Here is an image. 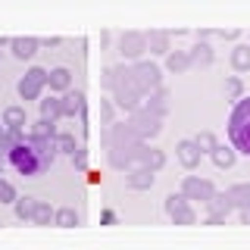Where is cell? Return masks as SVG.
<instances>
[{
  "instance_id": "obj_40",
  "label": "cell",
  "mask_w": 250,
  "mask_h": 250,
  "mask_svg": "<svg viewBox=\"0 0 250 250\" xmlns=\"http://www.w3.org/2000/svg\"><path fill=\"white\" fill-rule=\"evenodd\" d=\"M41 44H44V47H57V44H60V38H44Z\"/></svg>"
},
{
  "instance_id": "obj_3",
  "label": "cell",
  "mask_w": 250,
  "mask_h": 250,
  "mask_svg": "<svg viewBox=\"0 0 250 250\" xmlns=\"http://www.w3.org/2000/svg\"><path fill=\"white\" fill-rule=\"evenodd\" d=\"M100 88L113 94L116 106L125 109V113H135V109L144 106V91L138 88L135 82V72H131V66H106L104 72H100Z\"/></svg>"
},
{
  "instance_id": "obj_4",
  "label": "cell",
  "mask_w": 250,
  "mask_h": 250,
  "mask_svg": "<svg viewBox=\"0 0 250 250\" xmlns=\"http://www.w3.org/2000/svg\"><path fill=\"white\" fill-rule=\"evenodd\" d=\"M229 138L234 153L250 156V97H241L229 116Z\"/></svg>"
},
{
  "instance_id": "obj_5",
  "label": "cell",
  "mask_w": 250,
  "mask_h": 250,
  "mask_svg": "<svg viewBox=\"0 0 250 250\" xmlns=\"http://www.w3.org/2000/svg\"><path fill=\"white\" fill-rule=\"evenodd\" d=\"M128 125L138 131V138L144 141V144L163 131V119H160L156 113H150L147 106H141V109H135V113H128Z\"/></svg>"
},
{
  "instance_id": "obj_25",
  "label": "cell",
  "mask_w": 250,
  "mask_h": 250,
  "mask_svg": "<svg viewBox=\"0 0 250 250\" xmlns=\"http://www.w3.org/2000/svg\"><path fill=\"white\" fill-rule=\"evenodd\" d=\"M166 69L169 72H188L191 69V57H188V50H172L169 57H166Z\"/></svg>"
},
{
  "instance_id": "obj_37",
  "label": "cell",
  "mask_w": 250,
  "mask_h": 250,
  "mask_svg": "<svg viewBox=\"0 0 250 250\" xmlns=\"http://www.w3.org/2000/svg\"><path fill=\"white\" fill-rule=\"evenodd\" d=\"M10 160V150H6V128H3V122H0V166Z\"/></svg>"
},
{
  "instance_id": "obj_28",
  "label": "cell",
  "mask_w": 250,
  "mask_h": 250,
  "mask_svg": "<svg viewBox=\"0 0 250 250\" xmlns=\"http://www.w3.org/2000/svg\"><path fill=\"white\" fill-rule=\"evenodd\" d=\"M78 222H82V216H78L72 207H62V209H57V216H53V225H60V229H75Z\"/></svg>"
},
{
  "instance_id": "obj_38",
  "label": "cell",
  "mask_w": 250,
  "mask_h": 250,
  "mask_svg": "<svg viewBox=\"0 0 250 250\" xmlns=\"http://www.w3.org/2000/svg\"><path fill=\"white\" fill-rule=\"evenodd\" d=\"M216 35L222 38V41H234V38H238V28H219Z\"/></svg>"
},
{
  "instance_id": "obj_36",
  "label": "cell",
  "mask_w": 250,
  "mask_h": 250,
  "mask_svg": "<svg viewBox=\"0 0 250 250\" xmlns=\"http://www.w3.org/2000/svg\"><path fill=\"white\" fill-rule=\"evenodd\" d=\"M72 163H75V169H88V150H84V147H78L75 150V156H72Z\"/></svg>"
},
{
  "instance_id": "obj_27",
  "label": "cell",
  "mask_w": 250,
  "mask_h": 250,
  "mask_svg": "<svg viewBox=\"0 0 250 250\" xmlns=\"http://www.w3.org/2000/svg\"><path fill=\"white\" fill-rule=\"evenodd\" d=\"M60 116H62V97H47V100H41V119L57 122Z\"/></svg>"
},
{
  "instance_id": "obj_29",
  "label": "cell",
  "mask_w": 250,
  "mask_h": 250,
  "mask_svg": "<svg viewBox=\"0 0 250 250\" xmlns=\"http://www.w3.org/2000/svg\"><path fill=\"white\" fill-rule=\"evenodd\" d=\"M53 216H57V209H50L44 200H38V207H35V216H31V222H35V225H50V222H53Z\"/></svg>"
},
{
  "instance_id": "obj_21",
  "label": "cell",
  "mask_w": 250,
  "mask_h": 250,
  "mask_svg": "<svg viewBox=\"0 0 250 250\" xmlns=\"http://www.w3.org/2000/svg\"><path fill=\"white\" fill-rule=\"evenodd\" d=\"M138 166H144V169H150V172H160L163 166H166V153H163L160 147H150V144H147L144 153H141V160H138Z\"/></svg>"
},
{
  "instance_id": "obj_31",
  "label": "cell",
  "mask_w": 250,
  "mask_h": 250,
  "mask_svg": "<svg viewBox=\"0 0 250 250\" xmlns=\"http://www.w3.org/2000/svg\"><path fill=\"white\" fill-rule=\"evenodd\" d=\"M78 147H82V144H75V138H72V135H57V150H60V153L75 156Z\"/></svg>"
},
{
  "instance_id": "obj_16",
  "label": "cell",
  "mask_w": 250,
  "mask_h": 250,
  "mask_svg": "<svg viewBox=\"0 0 250 250\" xmlns=\"http://www.w3.org/2000/svg\"><path fill=\"white\" fill-rule=\"evenodd\" d=\"M144 106H147L150 113H156V116L163 119V116L169 113V106H172V97H169V91H166V88H160V91L147 94V97H144Z\"/></svg>"
},
{
  "instance_id": "obj_14",
  "label": "cell",
  "mask_w": 250,
  "mask_h": 250,
  "mask_svg": "<svg viewBox=\"0 0 250 250\" xmlns=\"http://www.w3.org/2000/svg\"><path fill=\"white\" fill-rule=\"evenodd\" d=\"M3 128L6 131H19V135H25V125H28V113L25 106H6L3 109Z\"/></svg>"
},
{
  "instance_id": "obj_7",
  "label": "cell",
  "mask_w": 250,
  "mask_h": 250,
  "mask_svg": "<svg viewBox=\"0 0 250 250\" xmlns=\"http://www.w3.org/2000/svg\"><path fill=\"white\" fill-rule=\"evenodd\" d=\"M44 88H47V69H41V66H31L19 78V97L22 100H38Z\"/></svg>"
},
{
  "instance_id": "obj_13",
  "label": "cell",
  "mask_w": 250,
  "mask_h": 250,
  "mask_svg": "<svg viewBox=\"0 0 250 250\" xmlns=\"http://www.w3.org/2000/svg\"><path fill=\"white\" fill-rule=\"evenodd\" d=\"M153 182H156V172L144 169V166H135V169H128V172H125V185H128V188H135V191H150Z\"/></svg>"
},
{
  "instance_id": "obj_9",
  "label": "cell",
  "mask_w": 250,
  "mask_h": 250,
  "mask_svg": "<svg viewBox=\"0 0 250 250\" xmlns=\"http://www.w3.org/2000/svg\"><path fill=\"white\" fill-rule=\"evenodd\" d=\"M166 216L175 225H194L197 222V213L191 209V200L182 197V194H169L166 197Z\"/></svg>"
},
{
  "instance_id": "obj_18",
  "label": "cell",
  "mask_w": 250,
  "mask_h": 250,
  "mask_svg": "<svg viewBox=\"0 0 250 250\" xmlns=\"http://www.w3.org/2000/svg\"><path fill=\"white\" fill-rule=\"evenodd\" d=\"M169 31H147V50L153 53V57H169L172 47H169Z\"/></svg>"
},
{
  "instance_id": "obj_11",
  "label": "cell",
  "mask_w": 250,
  "mask_h": 250,
  "mask_svg": "<svg viewBox=\"0 0 250 250\" xmlns=\"http://www.w3.org/2000/svg\"><path fill=\"white\" fill-rule=\"evenodd\" d=\"M207 209H209V216H207V225H225V219H229V213H231V200H229V194H213V200L207 203Z\"/></svg>"
},
{
  "instance_id": "obj_30",
  "label": "cell",
  "mask_w": 250,
  "mask_h": 250,
  "mask_svg": "<svg viewBox=\"0 0 250 250\" xmlns=\"http://www.w3.org/2000/svg\"><path fill=\"white\" fill-rule=\"evenodd\" d=\"M35 207H38L35 197H19V200H16V216H19L22 222H28V219L35 216Z\"/></svg>"
},
{
  "instance_id": "obj_23",
  "label": "cell",
  "mask_w": 250,
  "mask_h": 250,
  "mask_svg": "<svg viewBox=\"0 0 250 250\" xmlns=\"http://www.w3.org/2000/svg\"><path fill=\"white\" fill-rule=\"evenodd\" d=\"M28 135L31 138H41V141H57V122H50V119H38V122H31V128H28Z\"/></svg>"
},
{
  "instance_id": "obj_22",
  "label": "cell",
  "mask_w": 250,
  "mask_h": 250,
  "mask_svg": "<svg viewBox=\"0 0 250 250\" xmlns=\"http://www.w3.org/2000/svg\"><path fill=\"white\" fill-rule=\"evenodd\" d=\"M225 194H229V200H231V207H234V209H247V207H250V182L231 185Z\"/></svg>"
},
{
  "instance_id": "obj_32",
  "label": "cell",
  "mask_w": 250,
  "mask_h": 250,
  "mask_svg": "<svg viewBox=\"0 0 250 250\" xmlns=\"http://www.w3.org/2000/svg\"><path fill=\"white\" fill-rule=\"evenodd\" d=\"M194 144L200 147V153H213L216 147H219V141H216L213 135H209V131H200V135L194 138Z\"/></svg>"
},
{
  "instance_id": "obj_33",
  "label": "cell",
  "mask_w": 250,
  "mask_h": 250,
  "mask_svg": "<svg viewBox=\"0 0 250 250\" xmlns=\"http://www.w3.org/2000/svg\"><path fill=\"white\" fill-rule=\"evenodd\" d=\"M225 94H229L231 100H241V97H244V84H241V78H238V75L225 78Z\"/></svg>"
},
{
  "instance_id": "obj_24",
  "label": "cell",
  "mask_w": 250,
  "mask_h": 250,
  "mask_svg": "<svg viewBox=\"0 0 250 250\" xmlns=\"http://www.w3.org/2000/svg\"><path fill=\"white\" fill-rule=\"evenodd\" d=\"M209 160H213L219 169H231V166H234V160H238V153H234V147H225V144H219L216 150L209 153Z\"/></svg>"
},
{
  "instance_id": "obj_20",
  "label": "cell",
  "mask_w": 250,
  "mask_h": 250,
  "mask_svg": "<svg viewBox=\"0 0 250 250\" xmlns=\"http://www.w3.org/2000/svg\"><path fill=\"white\" fill-rule=\"evenodd\" d=\"M188 57H191V66H200V69H207V66H213V47H209L207 41H197L191 47V50H188Z\"/></svg>"
},
{
  "instance_id": "obj_39",
  "label": "cell",
  "mask_w": 250,
  "mask_h": 250,
  "mask_svg": "<svg viewBox=\"0 0 250 250\" xmlns=\"http://www.w3.org/2000/svg\"><path fill=\"white\" fill-rule=\"evenodd\" d=\"M100 222H104V225H113L116 222V213H113V209H106V213L100 216Z\"/></svg>"
},
{
  "instance_id": "obj_35",
  "label": "cell",
  "mask_w": 250,
  "mask_h": 250,
  "mask_svg": "<svg viewBox=\"0 0 250 250\" xmlns=\"http://www.w3.org/2000/svg\"><path fill=\"white\" fill-rule=\"evenodd\" d=\"M100 122L113 125V104H109V100H100Z\"/></svg>"
},
{
  "instance_id": "obj_10",
  "label": "cell",
  "mask_w": 250,
  "mask_h": 250,
  "mask_svg": "<svg viewBox=\"0 0 250 250\" xmlns=\"http://www.w3.org/2000/svg\"><path fill=\"white\" fill-rule=\"evenodd\" d=\"M213 194H216V185L209 182V178H200V175H185V182H182V197L209 203V200H213Z\"/></svg>"
},
{
  "instance_id": "obj_6",
  "label": "cell",
  "mask_w": 250,
  "mask_h": 250,
  "mask_svg": "<svg viewBox=\"0 0 250 250\" xmlns=\"http://www.w3.org/2000/svg\"><path fill=\"white\" fill-rule=\"evenodd\" d=\"M131 72H135V82H138V88L144 91V97L163 88V69L156 66V62H147V60L131 62Z\"/></svg>"
},
{
  "instance_id": "obj_15",
  "label": "cell",
  "mask_w": 250,
  "mask_h": 250,
  "mask_svg": "<svg viewBox=\"0 0 250 250\" xmlns=\"http://www.w3.org/2000/svg\"><path fill=\"white\" fill-rule=\"evenodd\" d=\"M47 88L57 91V94H69L72 91V72H69L66 66H57L47 72Z\"/></svg>"
},
{
  "instance_id": "obj_19",
  "label": "cell",
  "mask_w": 250,
  "mask_h": 250,
  "mask_svg": "<svg viewBox=\"0 0 250 250\" xmlns=\"http://www.w3.org/2000/svg\"><path fill=\"white\" fill-rule=\"evenodd\" d=\"M84 113V94L82 91H69L62 94V116L66 119H75V116Z\"/></svg>"
},
{
  "instance_id": "obj_12",
  "label": "cell",
  "mask_w": 250,
  "mask_h": 250,
  "mask_svg": "<svg viewBox=\"0 0 250 250\" xmlns=\"http://www.w3.org/2000/svg\"><path fill=\"white\" fill-rule=\"evenodd\" d=\"M175 156H178V163H182L185 169H197L200 166V147L194 144V138L191 141H178L175 144Z\"/></svg>"
},
{
  "instance_id": "obj_8",
  "label": "cell",
  "mask_w": 250,
  "mask_h": 250,
  "mask_svg": "<svg viewBox=\"0 0 250 250\" xmlns=\"http://www.w3.org/2000/svg\"><path fill=\"white\" fill-rule=\"evenodd\" d=\"M119 53L128 62H141V57L147 53V35L144 31H122L119 35Z\"/></svg>"
},
{
  "instance_id": "obj_34",
  "label": "cell",
  "mask_w": 250,
  "mask_h": 250,
  "mask_svg": "<svg viewBox=\"0 0 250 250\" xmlns=\"http://www.w3.org/2000/svg\"><path fill=\"white\" fill-rule=\"evenodd\" d=\"M19 197H16V188L6 182V178H0V203H16Z\"/></svg>"
},
{
  "instance_id": "obj_1",
  "label": "cell",
  "mask_w": 250,
  "mask_h": 250,
  "mask_svg": "<svg viewBox=\"0 0 250 250\" xmlns=\"http://www.w3.org/2000/svg\"><path fill=\"white\" fill-rule=\"evenodd\" d=\"M60 156L57 150V141H41V138H31L22 135V141L10 150V166L19 172V175H44L47 169L53 166V160Z\"/></svg>"
},
{
  "instance_id": "obj_2",
  "label": "cell",
  "mask_w": 250,
  "mask_h": 250,
  "mask_svg": "<svg viewBox=\"0 0 250 250\" xmlns=\"http://www.w3.org/2000/svg\"><path fill=\"white\" fill-rule=\"evenodd\" d=\"M104 144H106L109 166L122 169V172L135 169V163L141 160V153H144V147H147L128 122H113L109 125L106 135H104Z\"/></svg>"
},
{
  "instance_id": "obj_26",
  "label": "cell",
  "mask_w": 250,
  "mask_h": 250,
  "mask_svg": "<svg viewBox=\"0 0 250 250\" xmlns=\"http://www.w3.org/2000/svg\"><path fill=\"white\" fill-rule=\"evenodd\" d=\"M231 69L234 72H247L250 69V44H238L231 50Z\"/></svg>"
},
{
  "instance_id": "obj_17",
  "label": "cell",
  "mask_w": 250,
  "mask_h": 250,
  "mask_svg": "<svg viewBox=\"0 0 250 250\" xmlns=\"http://www.w3.org/2000/svg\"><path fill=\"white\" fill-rule=\"evenodd\" d=\"M38 47H41L38 38H13L10 41V50H13L16 60H31L38 53Z\"/></svg>"
},
{
  "instance_id": "obj_41",
  "label": "cell",
  "mask_w": 250,
  "mask_h": 250,
  "mask_svg": "<svg viewBox=\"0 0 250 250\" xmlns=\"http://www.w3.org/2000/svg\"><path fill=\"white\" fill-rule=\"evenodd\" d=\"M241 222L250 225V207H247V209H241Z\"/></svg>"
}]
</instances>
